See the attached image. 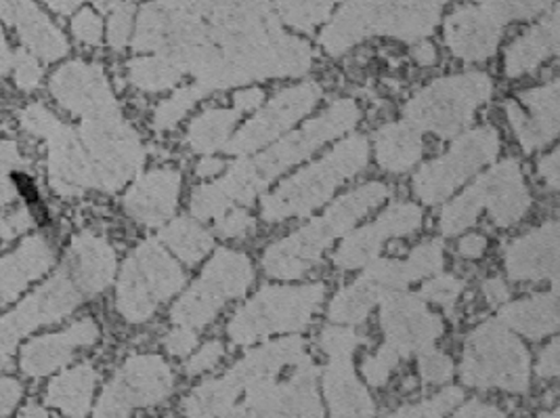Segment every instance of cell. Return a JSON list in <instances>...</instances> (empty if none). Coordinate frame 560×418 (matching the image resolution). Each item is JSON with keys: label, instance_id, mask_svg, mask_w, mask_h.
I'll return each instance as SVG.
<instances>
[{"label": "cell", "instance_id": "obj_16", "mask_svg": "<svg viewBox=\"0 0 560 418\" xmlns=\"http://www.w3.org/2000/svg\"><path fill=\"white\" fill-rule=\"evenodd\" d=\"M175 390V374L164 358L130 356L105 385L95 417H128L135 408L158 406Z\"/></svg>", "mask_w": 560, "mask_h": 418}, {"label": "cell", "instance_id": "obj_7", "mask_svg": "<svg viewBox=\"0 0 560 418\" xmlns=\"http://www.w3.org/2000/svg\"><path fill=\"white\" fill-rule=\"evenodd\" d=\"M326 285L265 287L244 303L228 324V337L248 347L276 335H299L313 324L326 299Z\"/></svg>", "mask_w": 560, "mask_h": 418}, {"label": "cell", "instance_id": "obj_11", "mask_svg": "<svg viewBox=\"0 0 560 418\" xmlns=\"http://www.w3.org/2000/svg\"><path fill=\"white\" fill-rule=\"evenodd\" d=\"M253 282L255 265L250 257L231 248H221L206 263L200 278L173 305L171 322L194 330L206 328L217 320L228 301L244 297Z\"/></svg>", "mask_w": 560, "mask_h": 418}, {"label": "cell", "instance_id": "obj_38", "mask_svg": "<svg viewBox=\"0 0 560 418\" xmlns=\"http://www.w3.org/2000/svg\"><path fill=\"white\" fill-rule=\"evenodd\" d=\"M483 210V191L475 182L468 185L459 196L452 198L447 205H443L441 217H439V232L445 237L464 234L468 228H472L479 221Z\"/></svg>", "mask_w": 560, "mask_h": 418}, {"label": "cell", "instance_id": "obj_41", "mask_svg": "<svg viewBox=\"0 0 560 418\" xmlns=\"http://www.w3.org/2000/svg\"><path fill=\"white\" fill-rule=\"evenodd\" d=\"M462 402H464L462 387H445L429 399L404 406L395 415L397 417H445V415H452Z\"/></svg>", "mask_w": 560, "mask_h": 418}, {"label": "cell", "instance_id": "obj_54", "mask_svg": "<svg viewBox=\"0 0 560 418\" xmlns=\"http://www.w3.org/2000/svg\"><path fill=\"white\" fill-rule=\"evenodd\" d=\"M559 150H555V152L546 154V156L541 158V160L537 162V175L541 177V182L546 184V187H548V189H552V191H559Z\"/></svg>", "mask_w": 560, "mask_h": 418}, {"label": "cell", "instance_id": "obj_45", "mask_svg": "<svg viewBox=\"0 0 560 418\" xmlns=\"http://www.w3.org/2000/svg\"><path fill=\"white\" fill-rule=\"evenodd\" d=\"M70 32L74 40L84 47H97L103 40L102 15L93 9H80L70 22Z\"/></svg>", "mask_w": 560, "mask_h": 418}, {"label": "cell", "instance_id": "obj_2", "mask_svg": "<svg viewBox=\"0 0 560 418\" xmlns=\"http://www.w3.org/2000/svg\"><path fill=\"white\" fill-rule=\"evenodd\" d=\"M319 374L303 337H281L248 351L223 376L183 399L189 417H324Z\"/></svg>", "mask_w": 560, "mask_h": 418}, {"label": "cell", "instance_id": "obj_44", "mask_svg": "<svg viewBox=\"0 0 560 418\" xmlns=\"http://www.w3.org/2000/svg\"><path fill=\"white\" fill-rule=\"evenodd\" d=\"M418 370H420V376H422L424 383L445 385L454 379L456 364L447 353H443L434 347H429V349L420 351V356H418Z\"/></svg>", "mask_w": 560, "mask_h": 418}, {"label": "cell", "instance_id": "obj_5", "mask_svg": "<svg viewBox=\"0 0 560 418\" xmlns=\"http://www.w3.org/2000/svg\"><path fill=\"white\" fill-rule=\"evenodd\" d=\"M370 139L351 135L311 166L283 179L273 191L260 198V217L267 223L308 217L322 209L338 187L351 182L370 162Z\"/></svg>", "mask_w": 560, "mask_h": 418}, {"label": "cell", "instance_id": "obj_32", "mask_svg": "<svg viewBox=\"0 0 560 418\" xmlns=\"http://www.w3.org/2000/svg\"><path fill=\"white\" fill-rule=\"evenodd\" d=\"M424 154L422 132L408 120L384 125L374 132V156L384 173H406Z\"/></svg>", "mask_w": 560, "mask_h": 418}, {"label": "cell", "instance_id": "obj_42", "mask_svg": "<svg viewBox=\"0 0 560 418\" xmlns=\"http://www.w3.org/2000/svg\"><path fill=\"white\" fill-rule=\"evenodd\" d=\"M464 280H459L456 276L450 274H436L433 278L424 280V287L418 292L424 301H431L434 305H439L445 314H452L456 303H458L459 294L464 292Z\"/></svg>", "mask_w": 560, "mask_h": 418}, {"label": "cell", "instance_id": "obj_61", "mask_svg": "<svg viewBox=\"0 0 560 418\" xmlns=\"http://www.w3.org/2000/svg\"><path fill=\"white\" fill-rule=\"evenodd\" d=\"M9 43H7V38H4V32H2V27H0V47H7Z\"/></svg>", "mask_w": 560, "mask_h": 418}, {"label": "cell", "instance_id": "obj_1", "mask_svg": "<svg viewBox=\"0 0 560 418\" xmlns=\"http://www.w3.org/2000/svg\"><path fill=\"white\" fill-rule=\"evenodd\" d=\"M135 51L173 59L206 95L311 70L308 45L283 34L269 0H155L141 9Z\"/></svg>", "mask_w": 560, "mask_h": 418}, {"label": "cell", "instance_id": "obj_14", "mask_svg": "<svg viewBox=\"0 0 560 418\" xmlns=\"http://www.w3.org/2000/svg\"><path fill=\"white\" fill-rule=\"evenodd\" d=\"M370 340L351 328L328 326L319 335V347L328 356V364L319 374L324 399L330 406L331 417H372L376 406L370 392L357 379L353 356Z\"/></svg>", "mask_w": 560, "mask_h": 418}, {"label": "cell", "instance_id": "obj_27", "mask_svg": "<svg viewBox=\"0 0 560 418\" xmlns=\"http://www.w3.org/2000/svg\"><path fill=\"white\" fill-rule=\"evenodd\" d=\"M55 263V244L45 234L26 237L15 251L0 257V310L22 297Z\"/></svg>", "mask_w": 560, "mask_h": 418}, {"label": "cell", "instance_id": "obj_29", "mask_svg": "<svg viewBox=\"0 0 560 418\" xmlns=\"http://www.w3.org/2000/svg\"><path fill=\"white\" fill-rule=\"evenodd\" d=\"M66 265L84 290L86 299L97 297L107 290L116 276V251L102 235L82 234L74 237Z\"/></svg>", "mask_w": 560, "mask_h": 418}, {"label": "cell", "instance_id": "obj_17", "mask_svg": "<svg viewBox=\"0 0 560 418\" xmlns=\"http://www.w3.org/2000/svg\"><path fill=\"white\" fill-rule=\"evenodd\" d=\"M322 95L324 91L317 82L283 89L265 107H260L248 123H244L240 131L231 135L223 152L231 156H250L265 150L308 116L313 107L319 104Z\"/></svg>", "mask_w": 560, "mask_h": 418}, {"label": "cell", "instance_id": "obj_15", "mask_svg": "<svg viewBox=\"0 0 560 418\" xmlns=\"http://www.w3.org/2000/svg\"><path fill=\"white\" fill-rule=\"evenodd\" d=\"M86 299L70 267L63 265L57 269L47 285L32 292V297L20 303L18 310L0 317V370L9 364L18 342L27 337L38 326L52 324L74 314Z\"/></svg>", "mask_w": 560, "mask_h": 418}, {"label": "cell", "instance_id": "obj_18", "mask_svg": "<svg viewBox=\"0 0 560 418\" xmlns=\"http://www.w3.org/2000/svg\"><path fill=\"white\" fill-rule=\"evenodd\" d=\"M381 328L384 345H388L401 360L420 353L441 339L445 326L441 315L429 310V303L413 292H390L381 301Z\"/></svg>", "mask_w": 560, "mask_h": 418}, {"label": "cell", "instance_id": "obj_22", "mask_svg": "<svg viewBox=\"0 0 560 418\" xmlns=\"http://www.w3.org/2000/svg\"><path fill=\"white\" fill-rule=\"evenodd\" d=\"M100 337L102 330L95 317H80L61 333L27 340L20 353V368L32 379L47 376L63 370L77 358L78 351L91 349Z\"/></svg>", "mask_w": 560, "mask_h": 418}, {"label": "cell", "instance_id": "obj_43", "mask_svg": "<svg viewBox=\"0 0 560 418\" xmlns=\"http://www.w3.org/2000/svg\"><path fill=\"white\" fill-rule=\"evenodd\" d=\"M401 362L404 360L399 358V353H395L388 345H383L376 353L363 358L361 374L370 387L381 390L388 383V379L393 376V372L399 368Z\"/></svg>", "mask_w": 560, "mask_h": 418}, {"label": "cell", "instance_id": "obj_56", "mask_svg": "<svg viewBox=\"0 0 560 418\" xmlns=\"http://www.w3.org/2000/svg\"><path fill=\"white\" fill-rule=\"evenodd\" d=\"M265 102V91L258 89V86H248V89H242L233 95V107L240 109L242 114H248V112H255Z\"/></svg>", "mask_w": 560, "mask_h": 418}, {"label": "cell", "instance_id": "obj_33", "mask_svg": "<svg viewBox=\"0 0 560 418\" xmlns=\"http://www.w3.org/2000/svg\"><path fill=\"white\" fill-rule=\"evenodd\" d=\"M97 387V370L91 364H80L63 370L49 383L45 404L59 408L63 415L84 417L91 408V399Z\"/></svg>", "mask_w": 560, "mask_h": 418}, {"label": "cell", "instance_id": "obj_23", "mask_svg": "<svg viewBox=\"0 0 560 418\" xmlns=\"http://www.w3.org/2000/svg\"><path fill=\"white\" fill-rule=\"evenodd\" d=\"M51 93L59 104L82 118L118 107L102 66L80 59L61 66L52 74Z\"/></svg>", "mask_w": 560, "mask_h": 418}, {"label": "cell", "instance_id": "obj_24", "mask_svg": "<svg viewBox=\"0 0 560 418\" xmlns=\"http://www.w3.org/2000/svg\"><path fill=\"white\" fill-rule=\"evenodd\" d=\"M477 184L483 191L485 210L495 228L506 230L516 225L532 209L534 200L516 158L493 164L487 173L479 175Z\"/></svg>", "mask_w": 560, "mask_h": 418}, {"label": "cell", "instance_id": "obj_20", "mask_svg": "<svg viewBox=\"0 0 560 418\" xmlns=\"http://www.w3.org/2000/svg\"><path fill=\"white\" fill-rule=\"evenodd\" d=\"M559 80L535 86L504 105L510 127L525 154L546 148L559 137Z\"/></svg>", "mask_w": 560, "mask_h": 418}, {"label": "cell", "instance_id": "obj_26", "mask_svg": "<svg viewBox=\"0 0 560 418\" xmlns=\"http://www.w3.org/2000/svg\"><path fill=\"white\" fill-rule=\"evenodd\" d=\"M180 196V173L177 169H153L141 175L122 200L125 212L145 228H158L173 219Z\"/></svg>", "mask_w": 560, "mask_h": 418}, {"label": "cell", "instance_id": "obj_35", "mask_svg": "<svg viewBox=\"0 0 560 418\" xmlns=\"http://www.w3.org/2000/svg\"><path fill=\"white\" fill-rule=\"evenodd\" d=\"M160 242L185 265H196L214 248V237L191 217H178L160 232Z\"/></svg>", "mask_w": 560, "mask_h": 418}, {"label": "cell", "instance_id": "obj_34", "mask_svg": "<svg viewBox=\"0 0 560 418\" xmlns=\"http://www.w3.org/2000/svg\"><path fill=\"white\" fill-rule=\"evenodd\" d=\"M240 118H242V112L235 107L206 109L205 114H200L198 118L191 120V125L187 129L189 148L198 154H206V156L223 150L233 135V129L237 127Z\"/></svg>", "mask_w": 560, "mask_h": 418}, {"label": "cell", "instance_id": "obj_13", "mask_svg": "<svg viewBox=\"0 0 560 418\" xmlns=\"http://www.w3.org/2000/svg\"><path fill=\"white\" fill-rule=\"evenodd\" d=\"M78 135L91 158L95 184L105 191L127 185L145 162V148L118 107L84 118Z\"/></svg>", "mask_w": 560, "mask_h": 418}, {"label": "cell", "instance_id": "obj_40", "mask_svg": "<svg viewBox=\"0 0 560 418\" xmlns=\"http://www.w3.org/2000/svg\"><path fill=\"white\" fill-rule=\"evenodd\" d=\"M336 2L338 0H278V7L290 26L311 32L328 20Z\"/></svg>", "mask_w": 560, "mask_h": 418}, {"label": "cell", "instance_id": "obj_25", "mask_svg": "<svg viewBox=\"0 0 560 418\" xmlns=\"http://www.w3.org/2000/svg\"><path fill=\"white\" fill-rule=\"evenodd\" d=\"M0 20L13 27L24 49L40 61H57L70 51L66 34L40 11L36 0H0Z\"/></svg>", "mask_w": 560, "mask_h": 418}, {"label": "cell", "instance_id": "obj_55", "mask_svg": "<svg viewBox=\"0 0 560 418\" xmlns=\"http://www.w3.org/2000/svg\"><path fill=\"white\" fill-rule=\"evenodd\" d=\"M454 415L456 417H472V418H481V417H506V410H500V408H495L493 404H489V402H481V399H472V402H462L459 404V408L454 410Z\"/></svg>", "mask_w": 560, "mask_h": 418}, {"label": "cell", "instance_id": "obj_49", "mask_svg": "<svg viewBox=\"0 0 560 418\" xmlns=\"http://www.w3.org/2000/svg\"><path fill=\"white\" fill-rule=\"evenodd\" d=\"M225 356V345L221 340H208L196 353L191 351V358L185 364L187 376H200L219 367V362Z\"/></svg>", "mask_w": 560, "mask_h": 418}, {"label": "cell", "instance_id": "obj_59", "mask_svg": "<svg viewBox=\"0 0 560 418\" xmlns=\"http://www.w3.org/2000/svg\"><path fill=\"white\" fill-rule=\"evenodd\" d=\"M225 171V162L223 160H219V158H212L210 154L205 156V160L196 166V175L198 177H202V179H208V177H217L219 173H223Z\"/></svg>", "mask_w": 560, "mask_h": 418}, {"label": "cell", "instance_id": "obj_6", "mask_svg": "<svg viewBox=\"0 0 560 418\" xmlns=\"http://www.w3.org/2000/svg\"><path fill=\"white\" fill-rule=\"evenodd\" d=\"M447 0H347L326 27L322 43L331 53H345L372 34L416 40L433 32Z\"/></svg>", "mask_w": 560, "mask_h": 418}, {"label": "cell", "instance_id": "obj_12", "mask_svg": "<svg viewBox=\"0 0 560 418\" xmlns=\"http://www.w3.org/2000/svg\"><path fill=\"white\" fill-rule=\"evenodd\" d=\"M498 154L500 135L493 127H479L459 132L454 146L443 156L427 162L413 175V194L427 207L443 205L470 177L481 173L483 166L493 164Z\"/></svg>", "mask_w": 560, "mask_h": 418}, {"label": "cell", "instance_id": "obj_28", "mask_svg": "<svg viewBox=\"0 0 560 418\" xmlns=\"http://www.w3.org/2000/svg\"><path fill=\"white\" fill-rule=\"evenodd\" d=\"M502 27L483 4L462 7L445 24V43L464 61H485L498 49Z\"/></svg>", "mask_w": 560, "mask_h": 418}, {"label": "cell", "instance_id": "obj_36", "mask_svg": "<svg viewBox=\"0 0 560 418\" xmlns=\"http://www.w3.org/2000/svg\"><path fill=\"white\" fill-rule=\"evenodd\" d=\"M383 294L372 287L361 274L355 282L336 292L328 307V317L334 324H361L381 305Z\"/></svg>", "mask_w": 560, "mask_h": 418}, {"label": "cell", "instance_id": "obj_4", "mask_svg": "<svg viewBox=\"0 0 560 418\" xmlns=\"http://www.w3.org/2000/svg\"><path fill=\"white\" fill-rule=\"evenodd\" d=\"M390 196V187L381 182L359 185L340 196L322 217H315L296 232L269 244L262 255V269L273 280H301L315 269L331 244L349 234L357 223L378 209Z\"/></svg>", "mask_w": 560, "mask_h": 418}, {"label": "cell", "instance_id": "obj_19", "mask_svg": "<svg viewBox=\"0 0 560 418\" xmlns=\"http://www.w3.org/2000/svg\"><path fill=\"white\" fill-rule=\"evenodd\" d=\"M424 223V210L413 202H395L383 214L355 232L342 235L334 253V265L342 271L361 269L381 257L384 244L390 237L416 234Z\"/></svg>", "mask_w": 560, "mask_h": 418}, {"label": "cell", "instance_id": "obj_51", "mask_svg": "<svg viewBox=\"0 0 560 418\" xmlns=\"http://www.w3.org/2000/svg\"><path fill=\"white\" fill-rule=\"evenodd\" d=\"M559 368L560 340L559 337H557V339L550 340V342L541 349V353H539V358H537V364H535V372H537L539 379H557V376H559Z\"/></svg>", "mask_w": 560, "mask_h": 418}, {"label": "cell", "instance_id": "obj_48", "mask_svg": "<svg viewBox=\"0 0 560 418\" xmlns=\"http://www.w3.org/2000/svg\"><path fill=\"white\" fill-rule=\"evenodd\" d=\"M135 26V7L132 4H118L112 13L107 24V43L112 49L122 51L127 47L128 38Z\"/></svg>", "mask_w": 560, "mask_h": 418}, {"label": "cell", "instance_id": "obj_9", "mask_svg": "<svg viewBox=\"0 0 560 418\" xmlns=\"http://www.w3.org/2000/svg\"><path fill=\"white\" fill-rule=\"evenodd\" d=\"M491 93L493 82L483 72L445 77L420 89L404 107V116L420 132L456 139L459 132L468 131Z\"/></svg>", "mask_w": 560, "mask_h": 418}, {"label": "cell", "instance_id": "obj_60", "mask_svg": "<svg viewBox=\"0 0 560 418\" xmlns=\"http://www.w3.org/2000/svg\"><path fill=\"white\" fill-rule=\"evenodd\" d=\"M411 55H413V59H416L422 68H429V66L436 63V51H434L433 45H429V43H422V45L413 47Z\"/></svg>", "mask_w": 560, "mask_h": 418}, {"label": "cell", "instance_id": "obj_21", "mask_svg": "<svg viewBox=\"0 0 560 418\" xmlns=\"http://www.w3.org/2000/svg\"><path fill=\"white\" fill-rule=\"evenodd\" d=\"M559 221L548 219L504 246V267L514 282H544L559 287Z\"/></svg>", "mask_w": 560, "mask_h": 418}, {"label": "cell", "instance_id": "obj_39", "mask_svg": "<svg viewBox=\"0 0 560 418\" xmlns=\"http://www.w3.org/2000/svg\"><path fill=\"white\" fill-rule=\"evenodd\" d=\"M206 93L196 86V84H187L175 91V95L166 102L155 107L153 112V129L155 131H171L175 129L178 123L187 116V112L205 100Z\"/></svg>", "mask_w": 560, "mask_h": 418}, {"label": "cell", "instance_id": "obj_37", "mask_svg": "<svg viewBox=\"0 0 560 418\" xmlns=\"http://www.w3.org/2000/svg\"><path fill=\"white\" fill-rule=\"evenodd\" d=\"M128 80L148 93H160L166 89H175L183 82L185 74L173 59L166 55L153 53L152 57H137L128 61Z\"/></svg>", "mask_w": 560, "mask_h": 418}, {"label": "cell", "instance_id": "obj_3", "mask_svg": "<svg viewBox=\"0 0 560 418\" xmlns=\"http://www.w3.org/2000/svg\"><path fill=\"white\" fill-rule=\"evenodd\" d=\"M359 118L361 109L353 100L334 102L301 129L281 135L256 156H240L219 182L200 185L191 194V214L198 221H217L235 207H253L256 198L288 169L305 162L331 139L353 131Z\"/></svg>", "mask_w": 560, "mask_h": 418}, {"label": "cell", "instance_id": "obj_57", "mask_svg": "<svg viewBox=\"0 0 560 418\" xmlns=\"http://www.w3.org/2000/svg\"><path fill=\"white\" fill-rule=\"evenodd\" d=\"M483 294L487 303H489V307H493V310H500L502 305L509 303L510 290L502 278L485 280Z\"/></svg>", "mask_w": 560, "mask_h": 418}, {"label": "cell", "instance_id": "obj_30", "mask_svg": "<svg viewBox=\"0 0 560 418\" xmlns=\"http://www.w3.org/2000/svg\"><path fill=\"white\" fill-rule=\"evenodd\" d=\"M559 317V287L529 299L506 303L500 307L498 315V320L512 333L532 340L557 335Z\"/></svg>", "mask_w": 560, "mask_h": 418}, {"label": "cell", "instance_id": "obj_10", "mask_svg": "<svg viewBox=\"0 0 560 418\" xmlns=\"http://www.w3.org/2000/svg\"><path fill=\"white\" fill-rule=\"evenodd\" d=\"M187 276L158 240H143L120 269L116 310L128 324H143L183 290Z\"/></svg>", "mask_w": 560, "mask_h": 418}, {"label": "cell", "instance_id": "obj_47", "mask_svg": "<svg viewBox=\"0 0 560 418\" xmlns=\"http://www.w3.org/2000/svg\"><path fill=\"white\" fill-rule=\"evenodd\" d=\"M11 74L22 91H34L43 80V68L38 57H34L27 49H15L13 55V68Z\"/></svg>", "mask_w": 560, "mask_h": 418}, {"label": "cell", "instance_id": "obj_31", "mask_svg": "<svg viewBox=\"0 0 560 418\" xmlns=\"http://www.w3.org/2000/svg\"><path fill=\"white\" fill-rule=\"evenodd\" d=\"M559 53V13L544 20L518 36L504 55V72L509 79L532 74L548 57Z\"/></svg>", "mask_w": 560, "mask_h": 418}, {"label": "cell", "instance_id": "obj_46", "mask_svg": "<svg viewBox=\"0 0 560 418\" xmlns=\"http://www.w3.org/2000/svg\"><path fill=\"white\" fill-rule=\"evenodd\" d=\"M256 232V219L244 209L235 207L228 210L221 219H217V234L230 240H244Z\"/></svg>", "mask_w": 560, "mask_h": 418}, {"label": "cell", "instance_id": "obj_8", "mask_svg": "<svg viewBox=\"0 0 560 418\" xmlns=\"http://www.w3.org/2000/svg\"><path fill=\"white\" fill-rule=\"evenodd\" d=\"M459 379L475 390L527 393L532 387V356L509 326L491 320L477 326L464 342Z\"/></svg>", "mask_w": 560, "mask_h": 418}, {"label": "cell", "instance_id": "obj_53", "mask_svg": "<svg viewBox=\"0 0 560 418\" xmlns=\"http://www.w3.org/2000/svg\"><path fill=\"white\" fill-rule=\"evenodd\" d=\"M22 383L15 379H0V417L13 413V408L22 402Z\"/></svg>", "mask_w": 560, "mask_h": 418}, {"label": "cell", "instance_id": "obj_52", "mask_svg": "<svg viewBox=\"0 0 560 418\" xmlns=\"http://www.w3.org/2000/svg\"><path fill=\"white\" fill-rule=\"evenodd\" d=\"M43 2L51 9L55 15L70 18L84 0H43ZM89 2H93L100 11H109V9H116L120 4V0H89Z\"/></svg>", "mask_w": 560, "mask_h": 418}, {"label": "cell", "instance_id": "obj_50", "mask_svg": "<svg viewBox=\"0 0 560 418\" xmlns=\"http://www.w3.org/2000/svg\"><path fill=\"white\" fill-rule=\"evenodd\" d=\"M198 347V333L187 326H177L173 333L164 337V349L166 353L175 358H185Z\"/></svg>", "mask_w": 560, "mask_h": 418}, {"label": "cell", "instance_id": "obj_58", "mask_svg": "<svg viewBox=\"0 0 560 418\" xmlns=\"http://www.w3.org/2000/svg\"><path fill=\"white\" fill-rule=\"evenodd\" d=\"M487 251V237L481 234H468L459 237L458 255L462 259H481Z\"/></svg>", "mask_w": 560, "mask_h": 418}]
</instances>
